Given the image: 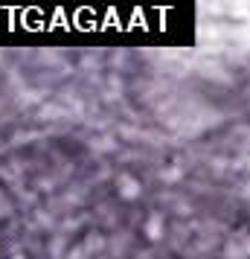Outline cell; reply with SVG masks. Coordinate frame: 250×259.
<instances>
[{
	"label": "cell",
	"mask_w": 250,
	"mask_h": 259,
	"mask_svg": "<svg viewBox=\"0 0 250 259\" xmlns=\"http://www.w3.org/2000/svg\"><path fill=\"white\" fill-rule=\"evenodd\" d=\"M3 212H9V204H6V198H0V215Z\"/></svg>",
	"instance_id": "obj_4"
},
{
	"label": "cell",
	"mask_w": 250,
	"mask_h": 259,
	"mask_svg": "<svg viewBox=\"0 0 250 259\" xmlns=\"http://www.w3.org/2000/svg\"><path fill=\"white\" fill-rule=\"evenodd\" d=\"M117 192H119V198L122 201H137L140 195H143V184H140L134 175L122 172V175L117 178Z\"/></svg>",
	"instance_id": "obj_1"
},
{
	"label": "cell",
	"mask_w": 250,
	"mask_h": 259,
	"mask_svg": "<svg viewBox=\"0 0 250 259\" xmlns=\"http://www.w3.org/2000/svg\"><path fill=\"white\" fill-rule=\"evenodd\" d=\"M102 245H105V239L93 233V236H87V239H84V242H82L79 247H73L70 253H67V259H87L90 253H96V250H102Z\"/></svg>",
	"instance_id": "obj_2"
},
{
	"label": "cell",
	"mask_w": 250,
	"mask_h": 259,
	"mask_svg": "<svg viewBox=\"0 0 250 259\" xmlns=\"http://www.w3.org/2000/svg\"><path fill=\"white\" fill-rule=\"evenodd\" d=\"M12 259H26V256H24V253H15V256H12Z\"/></svg>",
	"instance_id": "obj_5"
},
{
	"label": "cell",
	"mask_w": 250,
	"mask_h": 259,
	"mask_svg": "<svg viewBox=\"0 0 250 259\" xmlns=\"http://www.w3.org/2000/svg\"><path fill=\"white\" fill-rule=\"evenodd\" d=\"M143 233L148 236L152 242L163 239V233H166V224H163V215H160V212H152V215H148V222H145Z\"/></svg>",
	"instance_id": "obj_3"
}]
</instances>
